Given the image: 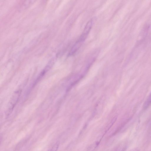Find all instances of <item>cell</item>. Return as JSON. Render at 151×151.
<instances>
[{"instance_id":"6da1fadb","label":"cell","mask_w":151,"mask_h":151,"mask_svg":"<svg viewBox=\"0 0 151 151\" xmlns=\"http://www.w3.org/2000/svg\"><path fill=\"white\" fill-rule=\"evenodd\" d=\"M94 22V20L92 19L87 23L83 32L78 40L79 41L83 43L85 40L92 27Z\"/></svg>"},{"instance_id":"7a4b0ae2","label":"cell","mask_w":151,"mask_h":151,"mask_svg":"<svg viewBox=\"0 0 151 151\" xmlns=\"http://www.w3.org/2000/svg\"><path fill=\"white\" fill-rule=\"evenodd\" d=\"M82 43L78 40L72 47L69 55L70 56V55H73L76 53L79 49L80 48Z\"/></svg>"},{"instance_id":"3957f363","label":"cell","mask_w":151,"mask_h":151,"mask_svg":"<svg viewBox=\"0 0 151 151\" xmlns=\"http://www.w3.org/2000/svg\"><path fill=\"white\" fill-rule=\"evenodd\" d=\"M151 104V93L145 102L144 105V108H147Z\"/></svg>"},{"instance_id":"277c9868","label":"cell","mask_w":151,"mask_h":151,"mask_svg":"<svg viewBox=\"0 0 151 151\" xmlns=\"http://www.w3.org/2000/svg\"><path fill=\"white\" fill-rule=\"evenodd\" d=\"M58 147V145L57 144H55L54 146L52 148L51 150L50 151H56Z\"/></svg>"}]
</instances>
